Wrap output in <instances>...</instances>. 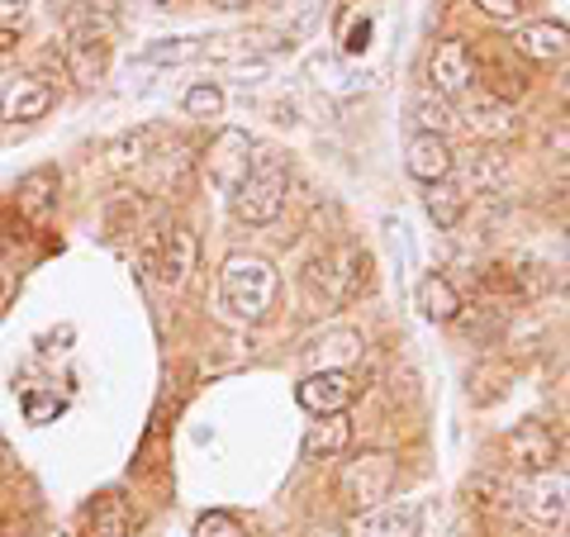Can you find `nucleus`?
Segmentation results:
<instances>
[{
	"label": "nucleus",
	"instance_id": "2eb2a0df",
	"mask_svg": "<svg viewBox=\"0 0 570 537\" xmlns=\"http://www.w3.org/2000/svg\"><path fill=\"white\" fill-rule=\"evenodd\" d=\"M513 52L538 67H561L570 58V29L551 25V20H532L513 29Z\"/></svg>",
	"mask_w": 570,
	"mask_h": 537
},
{
	"label": "nucleus",
	"instance_id": "4be33fe9",
	"mask_svg": "<svg viewBox=\"0 0 570 537\" xmlns=\"http://www.w3.org/2000/svg\"><path fill=\"white\" fill-rule=\"evenodd\" d=\"M153 148H157V129H134V134H119L110 148H105V163L115 172H134V167L148 163Z\"/></svg>",
	"mask_w": 570,
	"mask_h": 537
},
{
	"label": "nucleus",
	"instance_id": "20e7f679",
	"mask_svg": "<svg viewBox=\"0 0 570 537\" xmlns=\"http://www.w3.org/2000/svg\"><path fill=\"white\" fill-rule=\"evenodd\" d=\"M285 191H291V176H285V167L276 163L272 153H262L253 163V172L243 176V186L234 191V214L247 228L276 224L281 209H285Z\"/></svg>",
	"mask_w": 570,
	"mask_h": 537
},
{
	"label": "nucleus",
	"instance_id": "f03ea898",
	"mask_svg": "<svg viewBox=\"0 0 570 537\" xmlns=\"http://www.w3.org/2000/svg\"><path fill=\"white\" fill-rule=\"evenodd\" d=\"M276 291H281V276L266 257H257V253L224 257V266H219V310L228 319H238V324H262L276 304Z\"/></svg>",
	"mask_w": 570,
	"mask_h": 537
},
{
	"label": "nucleus",
	"instance_id": "423d86ee",
	"mask_svg": "<svg viewBox=\"0 0 570 537\" xmlns=\"http://www.w3.org/2000/svg\"><path fill=\"white\" fill-rule=\"evenodd\" d=\"M138 262L157 285H181L195 266V234L186 224H157L153 234H142Z\"/></svg>",
	"mask_w": 570,
	"mask_h": 537
},
{
	"label": "nucleus",
	"instance_id": "bb28decb",
	"mask_svg": "<svg viewBox=\"0 0 570 537\" xmlns=\"http://www.w3.org/2000/svg\"><path fill=\"white\" fill-rule=\"evenodd\" d=\"M523 91H528V77H523L519 67H509L504 52H494V58H490V96L504 100V105H513Z\"/></svg>",
	"mask_w": 570,
	"mask_h": 537
},
{
	"label": "nucleus",
	"instance_id": "9d476101",
	"mask_svg": "<svg viewBox=\"0 0 570 537\" xmlns=\"http://www.w3.org/2000/svg\"><path fill=\"white\" fill-rule=\"evenodd\" d=\"M52 110V86L29 77V71H10L0 77V119L6 124H33Z\"/></svg>",
	"mask_w": 570,
	"mask_h": 537
},
{
	"label": "nucleus",
	"instance_id": "a211bd4d",
	"mask_svg": "<svg viewBox=\"0 0 570 537\" xmlns=\"http://www.w3.org/2000/svg\"><path fill=\"white\" fill-rule=\"evenodd\" d=\"M58 191H62L58 167H39V172H29L20 182V191H14V205H20L24 219L39 224V219H48V209L58 205Z\"/></svg>",
	"mask_w": 570,
	"mask_h": 537
},
{
	"label": "nucleus",
	"instance_id": "0eeeda50",
	"mask_svg": "<svg viewBox=\"0 0 570 537\" xmlns=\"http://www.w3.org/2000/svg\"><path fill=\"white\" fill-rule=\"evenodd\" d=\"M513 505L528 518L532 528L557 533L570 518V480L561 471H538V476H519L513 480Z\"/></svg>",
	"mask_w": 570,
	"mask_h": 537
},
{
	"label": "nucleus",
	"instance_id": "72a5a7b5",
	"mask_svg": "<svg viewBox=\"0 0 570 537\" xmlns=\"http://www.w3.org/2000/svg\"><path fill=\"white\" fill-rule=\"evenodd\" d=\"M551 148H557L561 163H570V115L557 124V134H551Z\"/></svg>",
	"mask_w": 570,
	"mask_h": 537
},
{
	"label": "nucleus",
	"instance_id": "dca6fc26",
	"mask_svg": "<svg viewBox=\"0 0 570 537\" xmlns=\"http://www.w3.org/2000/svg\"><path fill=\"white\" fill-rule=\"evenodd\" d=\"M404 167H409V176H414V182L438 186V182H452L456 153H452L448 138H438V134H414V138H409V153H404Z\"/></svg>",
	"mask_w": 570,
	"mask_h": 537
},
{
	"label": "nucleus",
	"instance_id": "4468645a",
	"mask_svg": "<svg viewBox=\"0 0 570 537\" xmlns=\"http://www.w3.org/2000/svg\"><path fill=\"white\" fill-rule=\"evenodd\" d=\"M352 537H423V505H414V499H385V505L356 514Z\"/></svg>",
	"mask_w": 570,
	"mask_h": 537
},
{
	"label": "nucleus",
	"instance_id": "cd10ccee",
	"mask_svg": "<svg viewBox=\"0 0 570 537\" xmlns=\"http://www.w3.org/2000/svg\"><path fill=\"white\" fill-rule=\"evenodd\" d=\"M181 105H186L190 119H219V115H224V91H219L214 81H195Z\"/></svg>",
	"mask_w": 570,
	"mask_h": 537
},
{
	"label": "nucleus",
	"instance_id": "ea45409f",
	"mask_svg": "<svg viewBox=\"0 0 570 537\" xmlns=\"http://www.w3.org/2000/svg\"><path fill=\"white\" fill-rule=\"evenodd\" d=\"M6 528H10V518H6V514H0V537H6Z\"/></svg>",
	"mask_w": 570,
	"mask_h": 537
},
{
	"label": "nucleus",
	"instance_id": "ddd939ff",
	"mask_svg": "<svg viewBox=\"0 0 570 537\" xmlns=\"http://www.w3.org/2000/svg\"><path fill=\"white\" fill-rule=\"evenodd\" d=\"M253 138H247L243 129H224L219 138L209 143V157H205V167H209V182L234 195L243 186V176L253 172Z\"/></svg>",
	"mask_w": 570,
	"mask_h": 537
},
{
	"label": "nucleus",
	"instance_id": "1a4fd4ad",
	"mask_svg": "<svg viewBox=\"0 0 570 537\" xmlns=\"http://www.w3.org/2000/svg\"><path fill=\"white\" fill-rule=\"evenodd\" d=\"M504 457H509V467L519 471V476H538V471H557V457H561V442L557 433H551L547 423L538 419H528L519 423L513 433L504 438Z\"/></svg>",
	"mask_w": 570,
	"mask_h": 537
},
{
	"label": "nucleus",
	"instance_id": "39448f33",
	"mask_svg": "<svg viewBox=\"0 0 570 537\" xmlns=\"http://www.w3.org/2000/svg\"><path fill=\"white\" fill-rule=\"evenodd\" d=\"M395 486H400V461L390 457V452H362V457H352L347 467H343V476H337V490H343L352 514H366V509L385 505V499L395 495Z\"/></svg>",
	"mask_w": 570,
	"mask_h": 537
},
{
	"label": "nucleus",
	"instance_id": "e433bc0d",
	"mask_svg": "<svg viewBox=\"0 0 570 537\" xmlns=\"http://www.w3.org/2000/svg\"><path fill=\"white\" fill-rule=\"evenodd\" d=\"M299 537H337V533H333V528H318V524H314V528H305Z\"/></svg>",
	"mask_w": 570,
	"mask_h": 537
},
{
	"label": "nucleus",
	"instance_id": "79ce46f5",
	"mask_svg": "<svg viewBox=\"0 0 570 537\" xmlns=\"http://www.w3.org/2000/svg\"><path fill=\"white\" fill-rule=\"evenodd\" d=\"M52 537H58V533H52Z\"/></svg>",
	"mask_w": 570,
	"mask_h": 537
},
{
	"label": "nucleus",
	"instance_id": "f257e3e1",
	"mask_svg": "<svg viewBox=\"0 0 570 537\" xmlns=\"http://www.w3.org/2000/svg\"><path fill=\"white\" fill-rule=\"evenodd\" d=\"M110 39H115V14L105 10V0L96 6H71L67 10V33H62V71L77 86H96L110 71Z\"/></svg>",
	"mask_w": 570,
	"mask_h": 537
},
{
	"label": "nucleus",
	"instance_id": "6ab92c4d",
	"mask_svg": "<svg viewBox=\"0 0 570 537\" xmlns=\"http://www.w3.org/2000/svg\"><path fill=\"white\" fill-rule=\"evenodd\" d=\"M352 447V419L347 414H324L305 433V457L309 461H333Z\"/></svg>",
	"mask_w": 570,
	"mask_h": 537
},
{
	"label": "nucleus",
	"instance_id": "f3484780",
	"mask_svg": "<svg viewBox=\"0 0 570 537\" xmlns=\"http://www.w3.org/2000/svg\"><path fill=\"white\" fill-rule=\"evenodd\" d=\"M362 333H352V329H333L324 333L318 343H309V371H352L356 362H362Z\"/></svg>",
	"mask_w": 570,
	"mask_h": 537
},
{
	"label": "nucleus",
	"instance_id": "2f4dec72",
	"mask_svg": "<svg viewBox=\"0 0 570 537\" xmlns=\"http://www.w3.org/2000/svg\"><path fill=\"white\" fill-rule=\"evenodd\" d=\"M309 71H314V77H328V81H318V86H328V91H337V96H347V91H352V86H347L352 77H347L343 67H337V58H314Z\"/></svg>",
	"mask_w": 570,
	"mask_h": 537
},
{
	"label": "nucleus",
	"instance_id": "a878e982",
	"mask_svg": "<svg viewBox=\"0 0 570 537\" xmlns=\"http://www.w3.org/2000/svg\"><path fill=\"white\" fill-rule=\"evenodd\" d=\"M414 119H419V134H438V138H448V129L456 124L452 105L442 100V96H433V91H423L414 100Z\"/></svg>",
	"mask_w": 570,
	"mask_h": 537
},
{
	"label": "nucleus",
	"instance_id": "5701e85b",
	"mask_svg": "<svg viewBox=\"0 0 570 537\" xmlns=\"http://www.w3.org/2000/svg\"><path fill=\"white\" fill-rule=\"evenodd\" d=\"M423 205H428V219L438 228H456L461 214H466V191L452 186V182H438V186H428Z\"/></svg>",
	"mask_w": 570,
	"mask_h": 537
},
{
	"label": "nucleus",
	"instance_id": "9b49d317",
	"mask_svg": "<svg viewBox=\"0 0 570 537\" xmlns=\"http://www.w3.org/2000/svg\"><path fill=\"white\" fill-rule=\"evenodd\" d=\"M356 375L352 371H309L305 381H299L295 390V400L309 409L314 419H324V414H347V404L356 400Z\"/></svg>",
	"mask_w": 570,
	"mask_h": 537
},
{
	"label": "nucleus",
	"instance_id": "a19ab883",
	"mask_svg": "<svg viewBox=\"0 0 570 537\" xmlns=\"http://www.w3.org/2000/svg\"><path fill=\"white\" fill-rule=\"evenodd\" d=\"M566 300H570V281H566Z\"/></svg>",
	"mask_w": 570,
	"mask_h": 537
},
{
	"label": "nucleus",
	"instance_id": "7ed1b4c3",
	"mask_svg": "<svg viewBox=\"0 0 570 537\" xmlns=\"http://www.w3.org/2000/svg\"><path fill=\"white\" fill-rule=\"evenodd\" d=\"M305 291L324 314L343 310V304H352V300H362L371 291V253L366 247L343 243V247H333V253L314 257L305 266Z\"/></svg>",
	"mask_w": 570,
	"mask_h": 537
},
{
	"label": "nucleus",
	"instance_id": "b1692460",
	"mask_svg": "<svg viewBox=\"0 0 570 537\" xmlns=\"http://www.w3.org/2000/svg\"><path fill=\"white\" fill-rule=\"evenodd\" d=\"M466 182L475 186V195H499V191H509L513 172L504 167V157H494V153H475V157H471V167H466Z\"/></svg>",
	"mask_w": 570,
	"mask_h": 537
},
{
	"label": "nucleus",
	"instance_id": "7c9ffc66",
	"mask_svg": "<svg viewBox=\"0 0 570 537\" xmlns=\"http://www.w3.org/2000/svg\"><path fill=\"white\" fill-rule=\"evenodd\" d=\"M52 414H62V400L52 396V390H29L24 396V419L29 423H48Z\"/></svg>",
	"mask_w": 570,
	"mask_h": 537
},
{
	"label": "nucleus",
	"instance_id": "4c0bfd02",
	"mask_svg": "<svg viewBox=\"0 0 570 537\" xmlns=\"http://www.w3.org/2000/svg\"><path fill=\"white\" fill-rule=\"evenodd\" d=\"M0 471H10V447L0 442Z\"/></svg>",
	"mask_w": 570,
	"mask_h": 537
},
{
	"label": "nucleus",
	"instance_id": "f8f14e48",
	"mask_svg": "<svg viewBox=\"0 0 570 537\" xmlns=\"http://www.w3.org/2000/svg\"><path fill=\"white\" fill-rule=\"evenodd\" d=\"M461 124L475 134V138H490V143H504L519 134V115H513V105L494 100L485 86H475V91L461 96Z\"/></svg>",
	"mask_w": 570,
	"mask_h": 537
},
{
	"label": "nucleus",
	"instance_id": "c756f323",
	"mask_svg": "<svg viewBox=\"0 0 570 537\" xmlns=\"http://www.w3.org/2000/svg\"><path fill=\"white\" fill-rule=\"evenodd\" d=\"M475 10H485L490 20H523V14L538 10V0H475Z\"/></svg>",
	"mask_w": 570,
	"mask_h": 537
},
{
	"label": "nucleus",
	"instance_id": "f704fd0d",
	"mask_svg": "<svg viewBox=\"0 0 570 537\" xmlns=\"http://www.w3.org/2000/svg\"><path fill=\"white\" fill-rule=\"evenodd\" d=\"M24 10H29V0H0V25H14V20H24Z\"/></svg>",
	"mask_w": 570,
	"mask_h": 537
},
{
	"label": "nucleus",
	"instance_id": "6e6552de",
	"mask_svg": "<svg viewBox=\"0 0 570 537\" xmlns=\"http://www.w3.org/2000/svg\"><path fill=\"white\" fill-rule=\"evenodd\" d=\"M428 81H433V96L442 100H461L466 91L480 86V62L466 39H442L428 52Z\"/></svg>",
	"mask_w": 570,
	"mask_h": 537
},
{
	"label": "nucleus",
	"instance_id": "c9c22d12",
	"mask_svg": "<svg viewBox=\"0 0 570 537\" xmlns=\"http://www.w3.org/2000/svg\"><path fill=\"white\" fill-rule=\"evenodd\" d=\"M14 43H20V39H14V29H6V25H0V52H10Z\"/></svg>",
	"mask_w": 570,
	"mask_h": 537
},
{
	"label": "nucleus",
	"instance_id": "393cba45",
	"mask_svg": "<svg viewBox=\"0 0 570 537\" xmlns=\"http://www.w3.org/2000/svg\"><path fill=\"white\" fill-rule=\"evenodd\" d=\"M190 58H205V39H163L138 52V62H153V67H176Z\"/></svg>",
	"mask_w": 570,
	"mask_h": 537
},
{
	"label": "nucleus",
	"instance_id": "473e14b6",
	"mask_svg": "<svg viewBox=\"0 0 570 537\" xmlns=\"http://www.w3.org/2000/svg\"><path fill=\"white\" fill-rule=\"evenodd\" d=\"M366 39H371V20H362V25H352V33H347V43H343V52H347V58H362V52H366Z\"/></svg>",
	"mask_w": 570,
	"mask_h": 537
},
{
	"label": "nucleus",
	"instance_id": "aec40b11",
	"mask_svg": "<svg viewBox=\"0 0 570 537\" xmlns=\"http://www.w3.org/2000/svg\"><path fill=\"white\" fill-rule=\"evenodd\" d=\"M81 537H129V505L119 495H100L81 509Z\"/></svg>",
	"mask_w": 570,
	"mask_h": 537
},
{
	"label": "nucleus",
	"instance_id": "58836bf2",
	"mask_svg": "<svg viewBox=\"0 0 570 537\" xmlns=\"http://www.w3.org/2000/svg\"><path fill=\"white\" fill-rule=\"evenodd\" d=\"M214 6H224V10H238V6H247V0H214Z\"/></svg>",
	"mask_w": 570,
	"mask_h": 537
},
{
	"label": "nucleus",
	"instance_id": "c85d7f7f",
	"mask_svg": "<svg viewBox=\"0 0 570 537\" xmlns=\"http://www.w3.org/2000/svg\"><path fill=\"white\" fill-rule=\"evenodd\" d=\"M190 537H253L234 514H224V509H209V514H200L195 518V528H190Z\"/></svg>",
	"mask_w": 570,
	"mask_h": 537
},
{
	"label": "nucleus",
	"instance_id": "412c9836",
	"mask_svg": "<svg viewBox=\"0 0 570 537\" xmlns=\"http://www.w3.org/2000/svg\"><path fill=\"white\" fill-rule=\"evenodd\" d=\"M419 310H423V319H433V324H452L461 314V295L452 291L448 276H423L419 281Z\"/></svg>",
	"mask_w": 570,
	"mask_h": 537
}]
</instances>
